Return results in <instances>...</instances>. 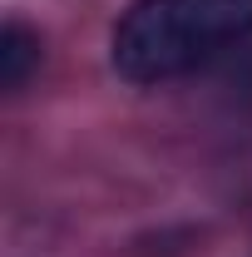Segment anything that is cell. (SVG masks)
<instances>
[{"mask_svg": "<svg viewBox=\"0 0 252 257\" xmlns=\"http://www.w3.org/2000/svg\"><path fill=\"white\" fill-rule=\"evenodd\" d=\"M252 40V0H134L109 35L129 84H168L227 60Z\"/></svg>", "mask_w": 252, "mask_h": 257, "instance_id": "cell-1", "label": "cell"}, {"mask_svg": "<svg viewBox=\"0 0 252 257\" xmlns=\"http://www.w3.org/2000/svg\"><path fill=\"white\" fill-rule=\"evenodd\" d=\"M35 64H40V35L20 20H5L0 25V89H20Z\"/></svg>", "mask_w": 252, "mask_h": 257, "instance_id": "cell-2", "label": "cell"}]
</instances>
